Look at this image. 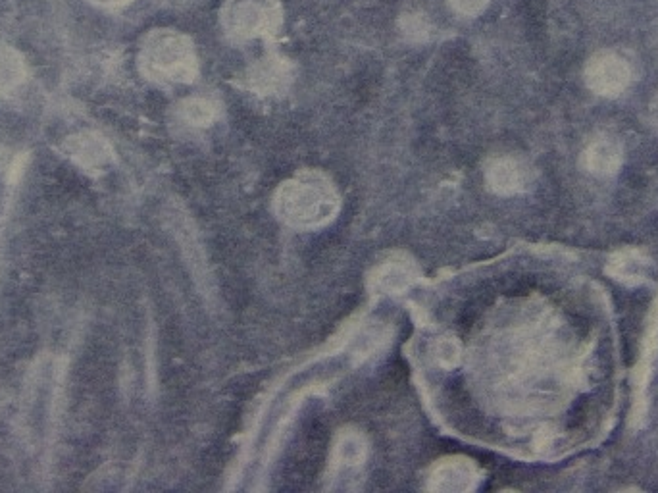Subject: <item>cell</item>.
<instances>
[{
	"mask_svg": "<svg viewBox=\"0 0 658 493\" xmlns=\"http://www.w3.org/2000/svg\"><path fill=\"white\" fill-rule=\"evenodd\" d=\"M585 168L599 178L614 176L622 164V149L610 139H597L591 143L583 155Z\"/></svg>",
	"mask_w": 658,
	"mask_h": 493,
	"instance_id": "cell-9",
	"label": "cell"
},
{
	"mask_svg": "<svg viewBox=\"0 0 658 493\" xmlns=\"http://www.w3.org/2000/svg\"><path fill=\"white\" fill-rule=\"evenodd\" d=\"M181 118L191 126H208L216 118V106L206 99H187L179 106Z\"/></svg>",
	"mask_w": 658,
	"mask_h": 493,
	"instance_id": "cell-13",
	"label": "cell"
},
{
	"mask_svg": "<svg viewBox=\"0 0 658 493\" xmlns=\"http://www.w3.org/2000/svg\"><path fill=\"white\" fill-rule=\"evenodd\" d=\"M141 72L160 83H191L199 74L193 41L174 29H154L141 47Z\"/></svg>",
	"mask_w": 658,
	"mask_h": 493,
	"instance_id": "cell-1",
	"label": "cell"
},
{
	"mask_svg": "<svg viewBox=\"0 0 658 493\" xmlns=\"http://www.w3.org/2000/svg\"><path fill=\"white\" fill-rule=\"evenodd\" d=\"M487 183L499 195H516L528 189L530 170L516 158H499L487 170Z\"/></svg>",
	"mask_w": 658,
	"mask_h": 493,
	"instance_id": "cell-6",
	"label": "cell"
},
{
	"mask_svg": "<svg viewBox=\"0 0 658 493\" xmlns=\"http://www.w3.org/2000/svg\"><path fill=\"white\" fill-rule=\"evenodd\" d=\"M220 20L235 41L272 37L283 24V8L279 0H226Z\"/></svg>",
	"mask_w": 658,
	"mask_h": 493,
	"instance_id": "cell-3",
	"label": "cell"
},
{
	"mask_svg": "<svg viewBox=\"0 0 658 493\" xmlns=\"http://www.w3.org/2000/svg\"><path fill=\"white\" fill-rule=\"evenodd\" d=\"M632 72L630 66L622 56L616 52H599L595 54L587 68H585V81L591 91L603 97H618L630 85Z\"/></svg>",
	"mask_w": 658,
	"mask_h": 493,
	"instance_id": "cell-4",
	"label": "cell"
},
{
	"mask_svg": "<svg viewBox=\"0 0 658 493\" xmlns=\"http://www.w3.org/2000/svg\"><path fill=\"white\" fill-rule=\"evenodd\" d=\"M293 79V66L276 54L258 60L249 72V85L260 95H274L287 89Z\"/></svg>",
	"mask_w": 658,
	"mask_h": 493,
	"instance_id": "cell-5",
	"label": "cell"
},
{
	"mask_svg": "<svg viewBox=\"0 0 658 493\" xmlns=\"http://www.w3.org/2000/svg\"><path fill=\"white\" fill-rule=\"evenodd\" d=\"M649 268H651V262L641 251L626 249V251H618L616 255H612V259L608 262L607 272L614 280H618L626 286H637L647 280Z\"/></svg>",
	"mask_w": 658,
	"mask_h": 493,
	"instance_id": "cell-8",
	"label": "cell"
},
{
	"mask_svg": "<svg viewBox=\"0 0 658 493\" xmlns=\"http://www.w3.org/2000/svg\"><path fill=\"white\" fill-rule=\"evenodd\" d=\"M337 455H339L341 463H345V465H358L364 461L366 447L358 436L351 434V436H345L337 445Z\"/></svg>",
	"mask_w": 658,
	"mask_h": 493,
	"instance_id": "cell-14",
	"label": "cell"
},
{
	"mask_svg": "<svg viewBox=\"0 0 658 493\" xmlns=\"http://www.w3.org/2000/svg\"><path fill=\"white\" fill-rule=\"evenodd\" d=\"M458 355H460V351H458V345H456L455 341H441L439 343V347H437V359H439V363L445 364V366H451V364H455L458 361Z\"/></svg>",
	"mask_w": 658,
	"mask_h": 493,
	"instance_id": "cell-16",
	"label": "cell"
},
{
	"mask_svg": "<svg viewBox=\"0 0 658 493\" xmlns=\"http://www.w3.org/2000/svg\"><path fill=\"white\" fill-rule=\"evenodd\" d=\"M66 149L77 164L87 170H99L102 166H106L112 158V151H110L108 143L99 135L89 133V131L70 137L66 143Z\"/></svg>",
	"mask_w": 658,
	"mask_h": 493,
	"instance_id": "cell-7",
	"label": "cell"
},
{
	"mask_svg": "<svg viewBox=\"0 0 658 493\" xmlns=\"http://www.w3.org/2000/svg\"><path fill=\"white\" fill-rule=\"evenodd\" d=\"M339 208V197L331 183L318 174H304L278 191L279 218L295 228H316L329 222Z\"/></svg>",
	"mask_w": 658,
	"mask_h": 493,
	"instance_id": "cell-2",
	"label": "cell"
},
{
	"mask_svg": "<svg viewBox=\"0 0 658 493\" xmlns=\"http://www.w3.org/2000/svg\"><path fill=\"white\" fill-rule=\"evenodd\" d=\"M376 280H378V286L383 291L399 293V291H405V289L412 286L416 276L405 264H387L378 272Z\"/></svg>",
	"mask_w": 658,
	"mask_h": 493,
	"instance_id": "cell-12",
	"label": "cell"
},
{
	"mask_svg": "<svg viewBox=\"0 0 658 493\" xmlns=\"http://www.w3.org/2000/svg\"><path fill=\"white\" fill-rule=\"evenodd\" d=\"M449 2L458 16H466V18L478 16L489 4V0H449Z\"/></svg>",
	"mask_w": 658,
	"mask_h": 493,
	"instance_id": "cell-15",
	"label": "cell"
},
{
	"mask_svg": "<svg viewBox=\"0 0 658 493\" xmlns=\"http://www.w3.org/2000/svg\"><path fill=\"white\" fill-rule=\"evenodd\" d=\"M26 74L22 54L8 45H0V97L14 91L26 79Z\"/></svg>",
	"mask_w": 658,
	"mask_h": 493,
	"instance_id": "cell-11",
	"label": "cell"
},
{
	"mask_svg": "<svg viewBox=\"0 0 658 493\" xmlns=\"http://www.w3.org/2000/svg\"><path fill=\"white\" fill-rule=\"evenodd\" d=\"M91 2L97 4V6H102V8H122V6L129 4L131 0H91Z\"/></svg>",
	"mask_w": 658,
	"mask_h": 493,
	"instance_id": "cell-17",
	"label": "cell"
},
{
	"mask_svg": "<svg viewBox=\"0 0 658 493\" xmlns=\"http://www.w3.org/2000/svg\"><path fill=\"white\" fill-rule=\"evenodd\" d=\"M476 482V470L468 461H449L431 476V488L441 492H464Z\"/></svg>",
	"mask_w": 658,
	"mask_h": 493,
	"instance_id": "cell-10",
	"label": "cell"
}]
</instances>
